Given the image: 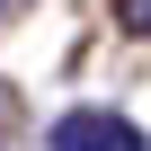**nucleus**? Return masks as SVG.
Masks as SVG:
<instances>
[{"instance_id": "f03ea898", "label": "nucleus", "mask_w": 151, "mask_h": 151, "mask_svg": "<svg viewBox=\"0 0 151 151\" xmlns=\"http://www.w3.org/2000/svg\"><path fill=\"white\" fill-rule=\"evenodd\" d=\"M116 27L124 36H151V0H116Z\"/></svg>"}, {"instance_id": "f257e3e1", "label": "nucleus", "mask_w": 151, "mask_h": 151, "mask_svg": "<svg viewBox=\"0 0 151 151\" xmlns=\"http://www.w3.org/2000/svg\"><path fill=\"white\" fill-rule=\"evenodd\" d=\"M53 151H142V124L116 107H71L53 124Z\"/></svg>"}]
</instances>
